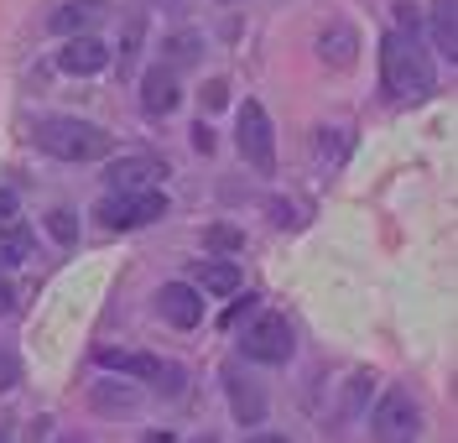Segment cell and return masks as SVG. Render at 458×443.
<instances>
[{
  "mask_svg": "<svg viewBox=\"0 0 458 443\" xmlns=\"http://www.w3.org/2000/svg\"><path fill=\"white\" fill-rule=\"evenodd\" d=\"M380 84H386V94L401 99V105H422L432 94L437 79H432L428 47L417 42V27L386 31V42H380Z\"/></svg>",
  "mask_w": 458,
  "mask_h": 443,
  "instance_id": "obj_1",
  "label": "cell"
},
{
  "mask_svg": "<svg viewBox=\"0 0 458 443\" xmlns=\"http://www.w3.org/2000/svg\"><path fill=\"white\" fill-rule=\"evenodd\" d=\"M37 151H47L57 162H94L110 151V131H99L94 120H73V115H47L31 125Z\"/></svg>",
  "mask_w": 458,
  "mask_h": 443,
  "instance_id": "obj_2",
  "label": "cell"
},
{
  "mask_svg": "<svg viewBox=\"0 0 458 443\" xmlns=\"http://www.w3.org/2000/svg\"><path fill=\"white\" fill-rule=\"evenodd\" d=\"M162 214H167V199L157 188H125L99 204V225L105 230H141V225H157Z\"/></svg>",
  "mask_w": 458,
  "mask_h": 443,
  "instance_id": "obj_3",
  "label": "cell"
},
{
  "mask_svg": "<svg viewBox=\"0 0 458 443\" xmlns=\"http://www.w3.org/2000/svg\"><path fill=\"white\" fill-rule=\"evenodd\" d=\"M234 141H240V157H245L256 173H271V167H276V136H271V115H266L260 99H245V105H240V131H234Z\"/></svg>",
  "mask_w": 458,
  "mask_h": 443,
  "instance_id": "obj_4",
  "label": "cell"
},
{
  "mask_svg": "<svg viewBox=\"0 0 458 443\" xmlns=\"http://www.w3.org/2000/svg\"><path fill=\"white\" fill-rule=\"evenodd\" d=\"M422 433V407L406 391H386L375 407V443H417Z\"/></svg>",
  "mask_w": 458,
  "mask_h": 443,
  "instance_id": "obj_5",
  "label": "cell"
},
{
  "mask_svg": "<svg viewBox=\"0 0 458 443\" xmlns=\"http://www.w3.org/2000/svg\"><path fill=\"white\" fill-rule=\"evenodd\" d=\"M240 350H245V360L282 365L286 354H292V328H286L282 313H266V319H256V324L240 334Z\"/></svg>",
  "mask_w": 458,
  "mask_h": 443,
  "instance_id": "obj_6",
  "label": "cell"
},
{
  "mask_svg": "<svg viewBox=\"0 0 458 443\" xmlns=\"http://www.w3.org/2000/svg\"><path fill=\"white\" fill-rule=\"evenodd\" d=\"M157 313H162L172 328H199L203 324V297H199V287H188V282H167V287L157 293Z\"/></svg>",
  "mask_w": 458,
  "mask_h": 443,
  "instance_id": "obj_7",
  "label": "cell"
},
{
  "mask_svg": "<svg viewBox=\"0 0 458 443\" xmlns=\"http://www.w3.org/2000/svg\"><path fill=\"white\" fill-rule=\"evenodd\" d=\"M105 16H110V5H105V0H68V5H57V11H53V21H47V27H53L57 37H79V31H94Z\"/></svg>",
  "mask_w": 458,
  "mask_h": 443,
  "instance_id": "obj_8",
  "label": "cell"
},
{
  "mask_svg": "<svg viewBox=\"0 0 458 443\" xmlns=\"http://www.w3.org/2000/svg\"><path fill=\"white\" fill-rule=\"evenodd\" d=\"M105 63H110V47H105L94 31H79V37L57 53V68H63V73H99Z\"/></svg>",
  "mask_w": 458,
  "mask_h": 443,
  "instance_id": "obj_9",
  "label": "cell"
},
{
  "mask_svg": "<svg viewBox=\"0 0 458 443\" xmlns=\"http://www.w3.org/2000/svg\"><path fill=\"white\" fill-rule=\"evenodd\" d=\"M162 177H167V162H157V157H125V162L110 167V188L114 193H125V188H157Z\"/></svg>",
  "mask_w": 458,
  "mask_h": 443,
  "instance_id": "obj_10",
  "label": "cell"
},
{
  "mask_svg": "<svg viewBox=\"0 0 458 443\" xmlns=\"http://www.w3.org/2000/svg\"><path fill=\"white\" fill-rule=\"evenodd\" d=\"M94 360L105 371H114V376H136V381H157L162 376V360L141 350H94Z\"/></svg>",
  "mask_w": 458,
  "mask_h": 443,
  "instance_id": "obj_11",
  "label": "cell"
},
{
  "mask_svg": "<svg viewBox=\"0 0 458 443\" xmlns=\"http://www.w3.org/2000/svg\"><path fill=\"white\" fill-rule=\"evenodd\" d=\"M177 79H172V68H151L141 79V110L146 115H172L177 110Z\"/></svg>",
  "mask_w": 458,
  "mask_h": 443,
  "instance_id": "obj_12",
  "label": "cell"
},
{
  "mask_svg": "<svg viewBox=\"0 0 458 443\" xmlns=\"http://www.w3.org/2000/svg\"><path fill=\"white\" fill-rule=\"evenodd\" d=\"M354 47H360V37H354V27H323V37H318V53H323V63L328 68H349L354 63Z\"/></svg>",
  "mask_w": 458,
  "mask_h": 443,
  "instance_id": "obj_13",
  "label": "cell"
},
{
  "mask_svg": "<svg viewBox=\"0 0 458 443\" xmlns=\"http://www.w3.org/2000/svg\"><path fill=\"white\" fill-rule=\"evenodd\" d=\"M229 402H234L240 422H260V417H266V396H260V386L250 381V376H240V371H229Z\"/></svg>",
  "mask_w": 458,
  "mask_h": 443,
  "instance_id": "obj_14",
  "label": "cell"
},
{
  "mask_svg": "<svg viewBox=\"0 0 458 443\" xmlns=\"http://www.w3.org/2000/svg\"><path fill=\"white\" fill-rule=\"evenodd\" d=\"M432 37L443 47V58H458V0H432Z\"/></svg>",
  "mask_w": 458,
  "mask_h": 443,
  "instance_id": "obj_15",
  "label": "cell"
},
{
  "mask_svg": "<svg viewBox=\"0 0 458 443\" xmlns=\"http://www.w3.org/2000/svg\"><path fill=\"white\" fill-rule=\"evenodd\" d=\"M193 282L208 287V293L229 297V293H240V266H234V261H199V266H193Z\"/></svg>",
  "mask_w": 458,
  "mask_h": 443,
  "instance_id": "obj_16",
  "label": "cell"
},
{
  "mask_svg": "<svg viewBox=\"0 0 458 443\" xmlns=\"http://www.w3.org/2000/svg\"><path fill=\"white\" fill-rule=\"evenodd\" d=\"M370 391H375V376H370V371L349 376V391H344V407H339V428H349V422L360 417V407L370 402Z\"/></svg>",
  "mask_w": 458,
  "mask_h": 443,
  "instance_id": "obj_17",
  "label": "cell"
},
{
  "mask_svg": "<svg viewBox=\"0 0 458 443\" xmlns=\"http://www.w3.org/2000/svg\"><path fill=\"white\" fill-rule=\"evenodd\" d=\"M31 256V230L27 225H5L0 230V266H21Z\"/></svg>",
  "mask_w": 458,
  "mask_h": 443,
  "instance_id": "obj_18",
  "label": "cell"
},
{
  "mask_svg": "<svg viewBox=\"0 0 458 443\" xmlns=\"http://www.w3.org/2000/svg\"><path fill=\"white\" fill-rule=\"evenodd\" d=\"M203 53V42L193 37V31H177V37H167V63H193Z\"/></svg>",
  "mask_w": 458,
  "mask_h": 443,
  "instance_id": "obj_19",
  "label": "cell"
},
{
  "mask_svg": "<svg viewBox=\"0 0 458 443\" xmlns=\"http://www.w3.org/2000/svg\"><path fill=\"white\" fill-rule=\"evenodd\" d=\"M203 245H208V251H229V256H234V251L245 245V235H240V230H229V225H208V230H203Z\"/></svg>",
  "mask_w": 458,
  "mask_h": 443,
  "instance_id": "obj_20",
  "label": "cell"
},
{
  "mask_svg": "<svg viewBox=\"0 0 458 443\" xmlns=\"http://www.w3.org/2000/svg\"><path fill=\"white\" fill-rule=\"evenodd\" d=\"M141 31H146L141 16H131V21H125V42H120V68H131V63H136V53H141Z\"/></svg>",
  "mask_w": 458,
  "mask_h": 443,
  "instance_id": "obj_21",
  "label": "cell"
},
{
  "mask_svg": "<svg viewBox=\"0 0 458 443\" xmlns=\"http://www.w3.org/2000/svg\"><path fill=\"white\" fill-rule=\"evenodd\" d=\"M47 230H53L57 245H73V240H79V225H73L68 209H53V214H47Z\"/></svg>",
  "mask_w": 458,
  "mask_h": 443,
  "instance_id": "obj_22",
  "label": "cell"
},
{
  "mask_svg": "<svg viewBox=\"0 0 458 443\" xmlns=\"http://www.w3.org/2000/svg\"><path fill=\"white\" fill-rule=\"evenodd\" d=\"M94 407H136V396L125 386H99L94 391Z\"/></svg>",
  "mask_w": 458,
  "mask_h": 443,
  "instance_id": "obj_23",
  "label": "cell"
},
{
  "mask_svg": "<svg viewBox=\"0 0 458 443\" xmlns=\"http://www.w3.org/2000/svg\"><path fill=\"white\" fill-rule=\"evenodd\" d=\"M203 105H208V110H225L229 105V84L225 79H208V84H203Z\"/></svg>",
  "mask_w": 458,
  "mask_h": 443,
  "instance_id": "obj_24",
  "label": "cell"
},
{
  "mask_svg": "<svg viewBox=\"0 0 458 443\" xmlns=\"http://www.w3.org/2000/svg\"><path fill=\"white\" fill-rule=\"evenodd\" d=\"M21 381V365H16V360H11V354L0 350V391H11V386Z\"/></svg>",
  "mask_w": 458,
  "mask_h": 443,
  "instance_id": "obj_25",
  "label": "cell"
},
{
  "mask_svg": "<svg viewBox=\"0 0 458 443\" xmlns=\"http://www.w3.org/2000/svg\"><path fill=\"white\" fill-rule=\"evenodd\" d=\"M5 219H16V193H11V188H0V225H5Z\"/></svg>",
  "mask_w": 458,
  "mask_h": 443,
  "instance_id": "obj_26",
  "label": "cell"
},
{
  "mask_svg": "<svg viewBox=\"0 0 458 443\" xmlns=\"http://www.w3.org/2000/svg\"><path fill=\"white\" fill-rule=\"evenodd\" d=\"M396 27H417V11L411 5H396Z\"/></svg>",
  "mask_w": 458,
  "mask_h": 443,
  "instance_id": "obj_27",
  "label": "cell"
},
{
  "mask_svg": "<svg viewBox=\"0 0 458 443\" xmlns=\"http://www.w3.org/2000/svg\"><path fill=\"white\" fill-rule=\"evenodd\" d=\"M0 308H11V282L0 277Z\"/></svg>",
  "mask_w": 458,
  "mask_h": 443,
  "instance_id": "obj_28",
  "label": "cell"
},
{
  "mask_svg": "<svg viewBox=\"0 0 458 443\" xmlns=\"http://www.w3.org/2000/svg\"><path fill=\"white\" fill-rule=\"evenodd\" d=\"M146 443H172V433H146Z\"/></svg>",
  "mask_w": 458,
  "mask_h": 443,
  "instance_id": "obj_29",
  "label": "cell"
},
{
  "mask_svg": "<svg viewBox=\"0 0 458 443\" xmlns=\"http://www.w3.org/2000/svg\"><path fill=\"white\" fill-rule=\"evenodd\" d=\"M250 443H286V439H276V433H260V439H250Z\"/></svg>",
  "mask_w": 458,
  "mask_h": 443,
  "instance_id": "obj_30",
  "label": "cell"
},
{
  "mask_svg": "<svg viewBox=\"0 0 458 443\" xmlns=\"http://www.w3.org/2000/svg\"><path fill=\"white\" fill-rule=\"evenodd\" d=\"M199 443H219V439H214V433H203V439H199Z\"/></svg>",
  "mask_w": 458,
  "mask_h": 443,
  "instance_id": "obj_31",
  "label": "cell"
},
{
  "mask_svg": "<svg viewBox=\"0 0 458 443\" xmlns=\"http://www.w3.org/2000/svg\"><path fill=\"white\" fill-rule=\"evenodd\" d=\"M0 443H11V433H5V428H0Z\"/></svg>",
  "mask_w": 458,
  "mask_h": 443,
  "instance_id": "obj_32",
  "label": "cell"
},
{
  "mask_svg": "<svg viewBox=\"0 0 458 443\" xmlns=\"http://www.w3.org/2000/svg\"><path fill=\"white\" fill-rule=\"evenodd\" d=\"M68 443H79V439H68Z\"/></svg>",
  "mask_w": 458,
  "mask_h": 443,
  "instance_id": "obj_33",
  "label": "cell"
}]
</instances>
